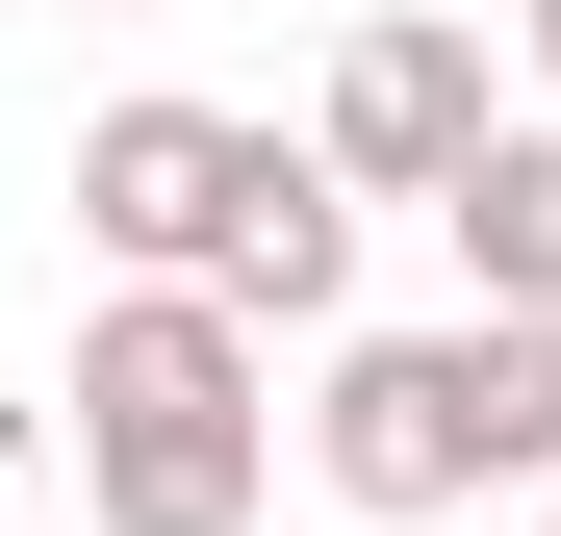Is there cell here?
<instances>
[{
    "mask_svg": "<svg viewBox=\"0 0 561 536\" xmlns=\"http://www.w3.org/2000/svg\"><path fill=\"white\" fill-rule=\"evenodd\" d=\"M511 52H536V103H561V0H511Z\"/></svg>",
    "mask_w": 561,
    "mask_h": 536,
    "instance_id": "52a82bcc",
    "label": "cell"
},
{
    "mask_svg": "<svg viewBox=\"0 0 561 536\" xmlns=\"http://www.w3.org/2000/svg\"><path fill=\"white\" fill-rule=\"evenodd\" d=\"M536 536H561V486H536Z\"/></svg>",
    "mask_w": 561,
    "mask_h": 536,
    "instance_id": "ba28073f",
    "label": "cell"
},
{
    "mask_svg": "<svg viewBox=\"0 0 561 536\" xmlns=\"http://www.w3.org/2000/svg\"><path fill=\"white\" fill-rule=\"evenodd\" d=\"M307 460H332V511H485L511 486V409H485V332H357L332 357V409H307Z\"/></svg>",
    "mask_w": 561,
    "mask_h": 536,
    "instance_id": "7a4b0ae2",
    "label": "cell"
},
{
    "mask_svg": "<svg viewBox=\"0 0 561 536\" xmlns=\"http://www.w3.org/2000/svg\"><path fill=\"white\" fill-rule=\"evenodd\" d=\"M255 486H280L255 307H205V282L77 307V511H103V536H255Z\"/></svg>",
    "mask_w": 561,
    "mask_h": 536,
    "instance_id": "6da1fadb",
    "label": "cell"
},
{
    "mask_svg": "<svg viewBox=\"0 0 561 536\" xmlns=\"http://www.w3.org/2000/svg\"><path fill=\"white\" fill-rule=\"evenodd\" d=\"M205 307H255V332H332V307H357V179H332V153H280V179H255V230H230V282H205Z\"/></svg>",
    "mask_w": 561,
    "mask_h": 536,
    "instance_id": "5b68a950",
    "label": "cell"
},
{
    "mask_svg": "<svg viewBox=\"0 0 561 536\" xmlns=\"http://www.w3.org/2000/svg\"><path fill=\"white\" fill-rule=\"evenodd\" d=\"M255 179H280V128H230V103H103L77 128V230H103L128 282H230Z\"/></svg>",
    "mask_w": 561,
    "mask_h": 536,
    "instance_id": "3957f363",
    "label": "cell"
},
{
    "mask_svg": "<svg viewBox=\"0 0 561 536\" xmlns=\"http://www.w3.org/2000/svg\"><path fill=\"white\" fill-rule=\"evenodd\" d=\"M357 205H459V179H485V26H459V0H383V26L332 52V128H307Z\"/></svg>",
    "mask_w": 561,
    "mask_h": 536,
    "instance_id": "277c9868",
    "label": "cell"
},
{
    "mask_svg": "<svg viewBox=\"0 0 561 536\" xmlns=\"http://www.w3.org/2000/svg\"><path fill=\"white\" fill-rule=\"evenodd\" d=\"M0 536H26V511H0Z\"/></svg>",
    "mask_w": 561,
    "mask_h": 536,
    "instance_id": "9c48e42d",
    "label": "cell"
},
{
    "mask_svg": "<svg viewBox=\"0 0 561 536\" xmlns=\"http://www.w3.org/2000/svg\"><path fill=\"white\" fill-rule=\"evenodd\" d=\"M459 282H485V307H561V128H485V179H459Z\"/></svg>",
    "mask_w": 561,
    "mask_h": 536,
    "instance_id": "8992f818",
    "label": "cell"
}]
</instances>
